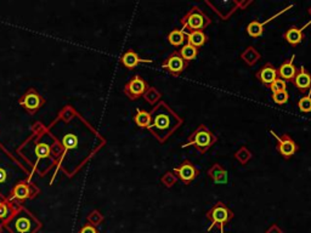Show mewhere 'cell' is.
<instances>
[{
    "instance_id": "cell-18",
    "label": "cell",
    "mask_w": 311,
    "mask_h": 233,
    "mask_svg": "<svg viewBox=\"0 0 311 233\" xmlns=\"http://www.w3.org/2000/svg\"><path fill=\"white\" fill-rule=\"evenodd\" d=\"M186 40H187V44L192 45L196 49H200L207 43L208 39L203 31H195V32H190L186 35Z\"/></svg>"
},
{
    "instance_id": "cell-38",
    "label": "cell",
    "mask_w": 311,
    "mask_h": 233,
    "mask_svg": "<svg viewBox=\"0 0 311 233\" xmlns=\"http://www.w3.org/2000/svg\"><path fill=\"white\" fill-rule=\"evenodd\" d=\"M0 231H1V228H0Z\"/></svg>"
},
{
    "instance_id": "cell-32",
    "label": "cell",
    "mask_w": 311,
    "mask_h": 233,
    "mask_svg": "<svg viewBox=\"0 0 311 233\" xmlns=\"http://www.w3.org/2000/svg\"><path fill=\"white\" fill-rule=\"evenodd\" d=\"M88 221L90 222V225L97 226L104 221V216H102L99 211H93V213L88 216Z\"/></svg>"
},
{
    "instance_id": "cell-28",
    "label": "cell",
    "mask_w": 311,
    "mask_h": 233,
    "mask_svg": "<svg viewBox=\"0 0 311 233\" xmlns=\"http://www.w3.org/2000/svg\"><path fill=\"white\" fill-rule=\"evenodd\" d=\"M10 216H11V209L9 208L8 204L0 203V220L5 221V222L8 223L9 221H10Z\"/></svg>"
},
{
    "instance_id": "cell-20",
    "label": "cell",
    "mask_w": 311,
    "mask_h": 233,
    "mask_svg": "<svg viewBox=\"0 0 311 233\" xmlns=\"http://www.w3.org/2000/svg\"><path fill=\"white\" fill-rule=\"evenodd\" d=\"M241 59L248 64V66H253L255 62L260 59V54L257 51L254 47H248L245 51L241 54Z\"/></svg>"
},
{
    "instance_id": "cell-16",
    "label": "cell",
    "mask_w": 311,
    "mask_h": 233,
    "mask_svg": "<svg viewBox=\"0 0 311 233\" xmlns=\"http://www.w3.org/2000/svg\"><path fill=\"white\" fill-rule=\"evenodd\" d=\"M20 103L21 105L25 106L26 109L33 112V110L38 109V108L42 106L43 101H42V97H40L39 95H37L35 93L31 91V93H28L27 95H26L25 97L20 101Z\"/></svg>"
},
{
    "instance_id": "cell-22",
    "label": "cell",
    "mask_w": 311,
    "mask_h": 233,
    "mask_svg": "<svg viewBox=\"0 0 311 233\" xmlns=\"http://www.w3.org/2000/svg\"><path fill=\"white\" fill-rule=\"evenodd\" d=\"M179 54H180V56L183 57L184 61L188 63V62L192 61V60H195L196 57H197L198 49H196L195 47H192V45L190 44H185L183 45V47L180 49Z\"/></svg>"
},
{
    "instance_id": "cell-5",
    "label": "cell",
    "mask_w": 311,
    "mask_h": 233,
    "mask_svg": "<svg viewBox=\"0 0 311 233\" xmlns=\"http://www.w3.org/2000/svg\"><path fill=\"white\" fill-rule=\"evenodd\" d=\"M205 217L212 221V225L209 226L208 231H212L215 226L220 227L222 230L225 223H229L233 217V213L222 202H218L212 209L207 213Z\"/></svg>"
},
{
    "instance_id": "cell-37",
    "label": "cell",
    "mask_w": 311,
    "mask_h": 233,
    "mask_svg": "<svg viewBox=\"0 0 311 233\" xmlns=\"http://www.w3.org/2000/svg\"><path fill=\"white\" fill-rule=\"evenodd\" d=\"M308 11H309V14H310V15H311V6H310V8H309Z\"/></svg>"
},
{
    "instance_id": "cell-31",
    "label": "cell",
    "mask_w": 311,
    "mask_h": 233,
    "mask_svg": "<svg viewBox=\"0 0 311 233\" xmlns=\"http://www.w3.org/2000/svg\"><path fill=\"white\" fill-rule=\"evenodd\" d=\"M77 143H78V140H77L76 135L73 134H68L63 138V146L68 150H72V148H76Z\"/></svg>"
},
{
    "instance_id": "cell-27",
    "label": "cell",
    "mask_w": 311,
    "mask_h": 233,
    "mask_svg": "<svg viewBox=\"0 0 311 233\" xmlns=\"http://www.w3.org/2000/svg\"><path fill=\"white\" fill-rule=\"evenodd\" d=\"M162 184L164 185L166 187H168V188H171V187H173L174 185L176 184V181H178V177H176V175L174 174V172L171 171H167L166 174L162 176L161 179Z\"/></svg>"
},
{
    "instance_id": "cell-15",
    "label": "cell",
    "mask_w": 311,
    "mask_h": 233,
    "mask_svg": "<svg viewBox=\"0 0 311 233\" xmlns=\"http://www.w3.org/2000/svg\"><path fill=\"white\" fill-rule=\"evenodd\" d=\"M291 8H292V6H291ZM291 8H288V9H291ZM288 9H284V10H282L281 13L277 14V15H275V16H272L271 18H269V20L265 21V22H263V23H262V22H258V21H252V22H250L249 25L247 26V33H248V35H250V37H252V38L260 37V35L263 34V32H264V26L266 25L267 22H270V21H271L272 18L277 17V16L281 15L282 13H284V11L288 10Z\"/></svg>"
},
{
    "instance_id": "cell-33",
    "label": "cell",
    "mask_w": 311,
    "mask_h": 233,
    "mask_svg": "<svg viewBox=\"0 0 311 233\" xmlns=\"http://www.w3.org/2000/svg\"><path fill=\"white\" fill-rule=\"evenodd\" d=\"M49 153H50V148L49 146L45 145V143H39V145L37 146V148H35V155L40 158L47 157Z\"/></svg>"
},
{
    "instance_id": "cell-19",
    "label": "cell",
    "mask_w": 311,
    "mask_h": 233,
    "mask_svg": "<svg viewBox=\"0 0 311 233\" xmlns=\"http://www.w3.org/2000/svg\"><path fill=\"white\" fill-rule=\"evenodd\" d=\"M134 122H135L136 125L140 126V128L148 129L151 125V122H152L151 113L146 112V110L143 109H138L135 117H134Z\"/></svg>"
},
{
    "instance_id": "cell-13",
    "label": "cell",
    "mask_w": 311,
    "mask_h": 233,
    "mask_svg": "<svg viewBox=\"0 0 311 233\" xmlns=\"http://www.w3.org/2000/svg\"><path fill=\"white\" fill-rule=\"evenodd\" d=\"M294 59H295V55H292V57L287 61H284L281 66L277 69V74H279V78L282 79L284 81H293L294 77H295L296 68L293 64Z\"/></svg>"
},
{
    "instance_id": "cell-34",
    "label": "cell",
    "mask_w": 311,
    "mask_h": 233,
    "mask_svg": "<svg viewBox=\"0 0 311 233\" xmlns=\"http://www.w3.org/2000/svg\"><path fill=\"white\" fill-rule=\"evenodd\" d=\"M79 233H99V231L95 228V226L90 225V223H88V225L83 226L82 230L79 231Z\"/></svg>"
},
{
    "instance_id": "cell-9",
    "label": "cell",
    "mask_w": 311,
    "mask_h": 233,
    "mask_svg": "<svg viewBox=\"0 0 311 233\" xmlns=\"http://www.w3.org/2000/svg\"><path fill=\"white\" fill-rule=\"evenodd\" d=\"M173 172L176 175L178 180L183 181L185 185H190L198 175V170L190 160H184L179 167L174 168Z\"/></svg>"
},
{
    "instance_id": "cell-6",
    "label": "cell",
    "mask_w": 311,
    "mask_h": 233,
    "mask_svg": "<svg viewBox=\"0 0 311 233\" xmlns=\"http://www.w3.org/2000/svg\"><path fill=\"white\" fill-rule=\"evenodd\" d=\"M187 66L188 63L184 61L183 57L179 54V51H174L173 54L169 55V56L162 62V68H163L164 71L169 72V73L174 77L180 76V74L185 71V68H187Z\"/></svg>"
},
{
    "instance_id": "cell-24",
    "label": "cell",
    "mask_w": 311,
    "mask_h": 233,
    "mask_svg": "<svg viewBox=\"0 0 311 233\" xmlns=\"http://www.w3.org/2000/svg\"><path fill=\"white\" fill-rule=\"evenodd\" d=\"M235 158L241 163V164H247L252 159V152L247 147H241L237 152L235 153Z\"/></svg>"
},
{
    "instance_id": "cell-4",
    "label": "cell",
    "mask_w": 311,
    "mask_h": 233,
    "mask_svg": "<svg viewBox=\"0 0 311 233\" xmlns=\"http://www.w3.org/2000/svg\"><path fill=\"white\" fill-rule=\"evenodd\" d=\"M181 23L184 26V30H187L190 33L205 30L212 23V20L198 6H193L181 18Z\"/></svg>"
},
{
    "instance_id": "cell-26",
    "label": "cell",
    "mask_w": 311,
    "mask_h": 233,
    "mask_svg": "<svg viewBox=\"0 0 311 233\" xmlns=\"http://www.w3.org/2000/svg\"><path fill=\"white\" fill-rule=\"evenodd\" d=\"M298 107L303 113H310L311 112V89H310V93H309L308 95L303 96L301 98H299Z\"/></svg>"
},
{
    "instance_id": "cell-21",
    "label": "cell",
    "mask_w": 311,
    "mask_h": 233,
    "mask_svg": "<svg viewBox=\"0 0 311 233\" xmlns=\"http://www.w3.org/2000/svg\"><path fill=\"white\" fill-rule=\"evenodd\" d=\"M168 42L173 47H180L186 42V34L184 33V31L175 28L168 34Z\"/></svg>"
},
{
    "instance_id": "cell-25",
    "label": "cell",
    "mask_w": 311,
    "mask_h": 233,
    "mask_svg": "<svg viewBox=\"0 0 311 233\" xmlns=\"http://www.w3.org/2000/svg\"><path fill=\"white\" fill-rule=\"evenodd\" d=\"M14 197L20 199V201L28 198V197H30V188H28L27 185H17V186L15 187V189H14Z\"/></svg>"
},
{
    "instance_id": "cell-3",
    "label": "cell",
    "mask_w": 311,
    "mask_h": 233,
    "mask_svg": "<svg viewBox=\"0 0 311 233\" xmlns=\"http://www.w3.org/2000/svg\"><path fill=\"white\" fill-rule=\"evenodd\" d=\"M5 226L11 233H35L42 227L40 222L25 210L18 213Z\"/></svg>"
},
{
    "instance_id": "cell-10",
    "label": "cell",
    "mask_w": 311,
    "mask_h": 233,
    "mask_svg": "<svg viewBox=\"0 0 311 233\" xmlns=\"http://www.w3.org/2000/svg\"><path fill=\"white\" fill-rule=\"evenodd\" d=\"M292 83L294 84L296 89H298L300 93H306V91H310L311 89V74L306 71L305 67H299V69H296L295 77H294L293 81Z\"/></svg>"
},
{
    "instance_id": "cell-12",
    "label": "cell",
    "mask_w": 311,
    "mask_h": 233,
    "mask_svg": "<svg viewBox=\"0 0 311 233\" xmlns=\"http://www.w3.org/2000/svg\"><path fill=\"white\" fill-rule=\"evenodd\" d=\"M309 26H311V21H309L306 25H304L303 27H300V28L289 27L288 30L284 32V34H283L284 39H286L291 45L296 47V45L300 44L301 40L304 39V31H305Z\"/></svg>"
},
{
    "instance_id": "cell-7",
    "label": "cell",
    "mask_w": 311,
    "mask_h": 233,
    "mask_svg": "<svg viewBox=\"0 0 311 233\" xmlns=\"http://www.w3.org/2000/svg\"><path fill=\"white\" fill-rule=\"evenodd\" d=\"M147 89L148 84L140 76H135L125 84V86H124V93L130 100H138L139 97L143 96V93H146Z\"/></svg>"
},
{
    "instance_id": "cell-2",
    "label": "cell",
    "mask_w": 311,
    "mask_h": 233,
    "mask_svg": "<svg viewBox=\"0 0 311 233\" xmlns=\"http://www.w3.org/2000/svg\"><path fill=\"white\" fill-rule=\"evenodd\" d=\"M217 142V136L204 125L201 124L198 128L193 131L187 139L186 143H184L181 147L186 148L188 146H195L196 150L200 153H205L214 143Z\"/></svg>"
},
{
    "instance_id": "cell-11",
    "label": "cell",
    "mask_w": 311,
    "mask_h": 233,
    "mask_svg": "<svg viewBox=\"0 0 311 233\" xmlns=\"http://www.w3.org/2000/svg\"><path fill=\"white\" fill-rule=\"evenodd\" d=\"M257 78L259 79L264 85L270 86L277 78H279L277 68H275V66L272 63H266L258 71Z\"/></svg>"
},
{
    "instance_id": "cell-30",
    "label": "cell",
    "mask_w": 311,
    "mask_h": 233,
    "mask_svg": "<svg viewBox=\"0 0 311 233\" xmlns=\"http://www.w3.org/2000/svg\"><path fill=\"white\" fill-rule=\"evenodd\" d=\"M270 89H271L272 93H280V91H287V83L282 79L277 78L274 83L270 85Z\"/></svg>"
},
{
    "instance_id": "cell-29",
    "label": "cell",
    "mask_w": 311,
    "mask_h": 233,
    "mask_svg": "<svg viewBox=\"0 0 311 233\" xmlns=\"http://www.w3.org/2000/svg\"><path fill=\"white\" fill-rule=\"evenodd\" d=\"M288 93L287 91H280V93H272V100H274L275 103L277 105H284V103L288 101Z\"/></svg>"
},
{
    "instance_id": "cell-1",
    "label": "cell",
    "mask_w": 311,
    "mask_h": 233,
    "mask_svg": "<svg viewBox=\"0 0 311 233\" xmlns=\"http://www.w3.org/2000/svg\"><path fill=\"white\" fill-rule=\"evenodd\" d=\"M151 117L152 122L148 130L161 142H164L183 124V119L163 101L153 108Z\"/></svg>"
},
{
    "instance_id": "cell-17",
    "label": "cell",
    "mask_w": 311,
    "mask_h": 233,
    "mask_svg": "<svg viewBox=\"0 0 311 233\" xmlns=\"http://www.w3.org/2000/svg\"><path fill=\"white\" fill-rule=\"evenodd\" d=\"M208 176L213 179L215 184H226L227 171L220 164H214L208 170Z\"/></svg>"
},
{
    "instance_id": "cell-8",
    "label": "cell",
    "mask_w": 311,
    "mask_h": 233,
    "mask_svg": "<svg viewBox=\"0 0 311 233\" xmlns=\"http://www.w3.org/2000/svg\"><path fill=\"white\" fill-rule=\"evenodd\" d=\"M270 133H271V135L274 136V138L277 140V142H279V145H277V151H279L280 155H281L283 158L289 159V158H291L292 155L298 151V145L294 142V140L289 135H287L286 134V135L279 136L275 131L272 130L270 131Z\"/></svg>"
},
{
    "instance_id": "cell-14",
    "label": "cell",
    "mask_w": 311,
    "mask_h": 233,
    "mask_svg": "<svg viewBox=\"0 0 311 233\" xmlns=\"http://www.w3.org/2000/svg\"><path fill=\"white\" fill-rule=\"evenodd\" d=\"M122 64L124 67H126L128 69H134L138 64L140 63H152V60H146V59H140L138 54L133 50H128L125 54L122 56Z\"/></svg>"
},
{
    "instance_id": "cell-23",
    "label": "cell",
    "mask_w": 311,
    "mask_h": 233,
    "mask_svg": "<svg viewBox=\"0 0 311 233\" xmlns=\"http://www.w3.org/2000/svg\"><path fill=\"white\" fill-rule=\"evenodd\" d=\"M143 97H145V100L147 101L150 105H156V103L158 102L159 100H161L162 97V93H159L158 90L156 88H153V86H148V89L146 90V93H143Z\"/></svg>"
},
{
    "instance_id": "cell-35",
    "label": "cell",
    "mask_w": 311,
    "mask_h": 233,
    "mask_svg": "<svg viewBox=\"0 0 311 233\" xmlns=\"http://www.w3.org/2000/svg\"><path fill=\"white\" fill-rule=\"evenodd\" d=\"M265 233H283V231H282L277 225H271L269 228H267Z\"/></svg>"
},
{
    "instance_id": "cell-36",
    "label": "cell",
    "mask_w": 311,
    "mask_h": 233,
    "mask_svg": "<svg viewBox=\"0 0 311 233\" xmlns=\"http://www.w3.org/2000/svg\"><path fill=\"white\" fill-rule=\"evenodd\" d=\"M6 179V172L3 169H0V182H4Z\"/></svg>"
}]
</instances>
